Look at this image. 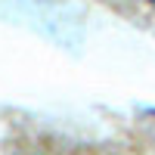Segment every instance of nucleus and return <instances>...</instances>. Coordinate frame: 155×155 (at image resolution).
<instances>
[{
  "label": "nucleus",
  "instance_id": "1",
  "mask_svg": "<svg viewBox=\"0 0 155 155\" xmlns=\"http://www.w3.org/2000/svg\"><path fill=\"white\" fill-rule=\"evenodd\" d=\"M149 3H152V6H155V0H149Z\"/></svg>",
  "mask_w": 155,
  "mask_h": 155
}]
</instances>
